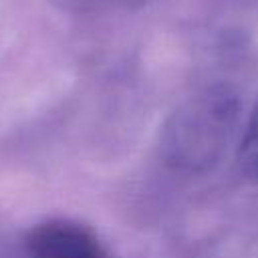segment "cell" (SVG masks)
<instances>
[{
  "label": "cell",
  "instance_id": "3",
  "mask_svg": "<svg viewBox=\"0 0 258 258\" xmlns=\"http://www.w3.org/2000/svg\"><path fill=\"white\" fill-rule=\"evenodd\" d=\"M238 159H240V167L244 175L258 187V103L242 131Z\"/></svg>",
  "mask_w": 258,
  "mask_h": 258
},
{
  "label": "cell",
  "instance_id": "2",
  "mask_svg": "<svg viewBox=\"0 0 258 258\" xmlns=\"http://www.w3.org/2000/svg\"><path fill=\"white\" fill-rule=\"evenodd\" d=\"M32 258H109L99 238L71 220H48L36 224L26 236Z\"/></svg>",
  "mask_w": 258,
  "mask_h": 258
},
{
  "label": "cell",
  "instance_id": "1",
  "mask_svg": "<svg viewBox=\"0 0 258 258\" xmlns=\"http://www.w3.org/2000/svg\"><path fill=\"white\" fill-rule=\"evenodd\" d=\"M236 97L224 89H210L183 103L163 133L167 163L196 171L210 167L234 133Z\"/></svg>",
  "mask_w": 258,
  "mask_h": 258
},
{
  "label": "cell",
  "instance_id": "4",
  "mask_svg": "<svg viewBox=\"0 0 258 258\" xmlns=\"http://www.w3.org/2000/svg\"><path fill=\"white\" fill-rule=\"evenodd\" d=\"M58 8L71 10V12H109V10H127V8H139L147 4L149 0H52Z\"/></svg>",
  "mask_w": 258,
  "mask_h": 258
}]
</instances>
